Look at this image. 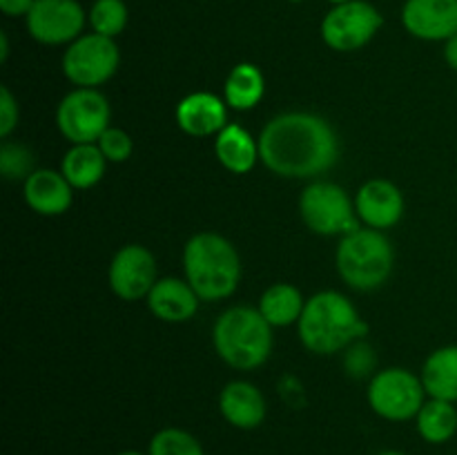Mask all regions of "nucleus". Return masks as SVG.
I'll return each mask as SVG.
<instances>
[{"label":"nucleus","instance_id":"1","mask_svg":"<svg viewBox=\"0 0 457 455\" xmlns=\"http://www.w3.org/2000/svg\"><path fill=\"white\" fill-rule=\"evenodd\" d=\"M259 159L270 172L308 178L326 172L339 156L337 136L321 116L306 112L279 114L262 129Z\"/></svg>","mask_w":457,"mask_h":455},{"label":"nucleus","instance_id":"2","mask_svg":"<svg viewBox=\"0 0 457 455\" xmlns=\"http://www.w3.org/2000/svg\"><path fill=\"white\" fill-rule=\"evenodd\" d=\"M297 324L303 346L320 355L342 351L351 342H357V337H364L369 330L351 299L335 290L312 294Z\"/></svg>","mask_w":457,"mask_h":455},{"label":"nucleus","instance_id":"3","mask_svg":"<svg viewBox=\"0 0 457 455\" xmlns=\"http://www.w3.org/2000/svg\"><path fill=\"white\" fill-rule=\"evenodd\" d=\"M183 268L187 284L204 302L230 297L241 277L235 245L214 232H199L187 241L183 250Z\"/></svg>","mask_w":457,"mask_h":455},{"label":"nucleus","instance_id":"4","mask_svg":"<svg viewBox=\"0 0 457 455\" xmlns=\"http://www.w3.org/2000/svg\"><path fill=\"white\" fill-rule=\"evenodd\" d=\"M219 357L232 368L250 370L262 366L272 351V326L259 308L237 306L223 312L212 330Z\"/></svg>","mask_w":457,"mask_h":455},{"label":"nucleus","instance_id":"5","mask_svg":"<svg viewBox=\"0 0 457 455\" xmlns=\"http://www.w3.org/2000/svg\"><path fill=\"white\" fill-rule=\"evenodd\" d=\"M337 270L353 288H379L393 270L391 241L375 228H357L339 241Z\"/></svg>","mask_w":457,"mask_h":455},{"label":"nucleus","instance_id":"6","mask_svg":"<svg viewBox=\"0 0 457 455\" xmlns=\"http://www.w3.org/2000/svg\"><path fill=\"white\" fill-rule=\"evenodd\" d=\"M302 219L317 235H351L360 228L351 199L335 183H312L299 199Z\"/></svg>","mask_w":457,"mask_h":455},{"label":"nucleus","instance_id":"7","mask_svg":"<svg viewBox=\"0 0 457 455\" xmlns=\"http://www.w3.org/2000/svg\"><path fill=\"white\" fill-rule=\"evenodd\" d=\"M422 379L411 375L404 368H386L373 377L369 386V404L379 418L391 422H406L418 418L420 409L424 406Z\"/></svg>","mask_w":457,"mask_h":455},{"label":"nucleus","instance_id":"8","mask_svg":"<svg viewBox=\"0 0 457 455\" xmlns=\"http://www.w3.org/2000/svg\"><path fill=\"white\" fill-rule=\"evenodd\" d=\"M384 18L366 0H348L335 4L321 21V38L337 52H355L373 40L382 29Z\"/></svg>","mask_w":457,"mask_h":455},{"label":"nucleus","instance_id":"9","mask_svg":"<svg viewBox=\"0 0 457 455\" xmlns=\"http://www.w3.org/2000/svg\"><path fill=\"white\" fill-rule=\"evenodd\" d=\"M119 61L120 54L114 38L92 31L70 43L62 56V71L79 87H96L114 76Z\"/></svg>","mask_w":457,"mask_h":455},{"label":"nucleus","instance_id":"10","mask_svg":"<svg viewBox=\"0 0 457 455\" xmlns=\"http://www.w3.org/2000/svg\"><path fill=\"white\" fill-rule=\"evenodd\" d=\"M56 123L62 136L74 145L96 143L110 128V103L94 87H79L61 101Z\"/></svg>","mask_w":457,"mask_h":455},{"label":"nucleus","instance_id":"11","mask_svg":"<svg viewBox=\"0 0 457 455\" xmlns=\"http://www.w3.org/2000/svg\"><path fill=\"white\" fill-rule=\"evenodd\" d=\"M25 18L29 36L43 45L74 43L85 27L79 0H36Z\"/></svg>","mask_w":457,"mask_h":455},{"label":"nucleus","instance_id":"12","mask_svg":"<svg viewBox=\"0 0 457 455\" xmlns=\"http://www.w3.org/2000/svg\"><path fill=\"white\" fill-rule=\"evenodd\" d=\"M156 261L143 245H125L110 263V285L125 302L147 297L156 284Z\"/></svg>","mask_w":457,"mask_h":455},{"label":"nucleus","instance_id":"13","mask_svg":"<svg viewBox=\"0 0 457 455\" xmlns=\"http://www.w3.org/2000/svg\"><path fill=\"white\" fill-rule=\"evenodd\" d=\"M402 25L422 40H449L457 34V0H406Z\"/></svg>","mask_w":457,"mask_h":455},{"label":"nucleus","instance_id":"14","mask_svg":"<svg viewBox=\"0 0 457 455\" xmlns=\"http://www.w3.org/2000/svg\"><path fill=\"white\" fill-rule=\"evenodd\" d=\"M357 217L369 228L382 230V228L395 226L404 212V199L397 186L384 178H373L364 183L357 192L355 201Z\"/></svg>","mask_w":457,"mask_h":455},{"label":"nucleus","instance_id":"15","mask_svg":"<svg viewBox=\"0 0 457 455\" xmlns=\"http://www.w3.org/2000/svg\"><path fill=\"white\" fill-rule=\"evenodd\" d=\"M219 409L228 424L244 431H253L263 424L268 413L266 397L254 384L250 382H230L219 395Z\"/></svg>","mask_w":457,"mask_h":455},{"label":"nucleus","instance_id":"16","mask_svg":"<svg viewBox=\"0 0 457 455\" xmlns=\"http://www.w3.org/2000/svg\"><path fill=\"white\" fill-rule=\"evenodd\" d=\"M177 123L190 136H212L228 125L226 105L214 94L195 92L179 103Z\"/></svg>","mask_w":457,"mask_h":455},{"label":"nucleus","instance_id":"17","mask_svg":"<svg viewBox=\"0 0 457 455\" xmlns=\"http://www.w3.org/2000/svg\"><path fill=\"white\" fill-rule=\"evenodd\" d=\"M25 201L34 212L45 217H56L70 210L71 183L62 172L36 170L25 178Z\"/></svg>","mask_w":457,"mask_h":455},{"label":"nucleus","instance_id":"18","mask_svg":"<svg viewBox=\"0 0 457 455\" xmlns=\"http://www.w3.org/2000/svg\"><path fill=\"white\" fill-rule=\"evenodd\" d=\"M147 306L163 321H187L199 308V294L187 281L163 277L147 294Z\"/></svg>","mask_w":457,"mask_h":455},{"label":"nucleus","instance_id":"19","mask_svg":"<svg viewBox=\"0 0 457 455\" xmlns=\"http://www.w3.org/2000/svg\"><path fill=\"white\" fill-rule=\"evenodd\" d=\"M214 152H217V159L221 161L223 168L237 174H245L257 163L259 143H254L253 136L241 125L232 123L217 134Z\"/></svg>","mask_w":457,"mask_h":455},{"label":"nucleus","instance_id":"20","mask_svg":"<svg viewBox=\"0 0 457 455\" xmlns=\"http://www.w3.org/2000/svg\"><path fill=\"white\" fill-rule=\"evenodd\" d=\"M422 384L428 397L457 401V346L437 348L428 355L422 368Z\"/></svg>","mask_w":457,"mask_h":455},{"label":"nucleus","instance_id":"21","mask_svg":"<svg viewBox=\"0 0 457 455\" xmlns=\"http://www.w3.org/2000/svg\"><path fill=\"white\" fill-rule=\"evenodd\" d=\"M105 165L107 159L103 156L101 147L94 145V143H79L65 154L61 172L65 174L71 187L85 190V187H92L101 181L103 174H105Z\"/></svg>","mask_w":457,"mask_h":455},{"label":"nucleus","instance_id":"22","mask_svg":"<svg viewBox=\"0 0 457 455\" xmlns=\"http://www.w3.org/2000/svg\"><path fill=\"white\" fill-rule=\"evenodd\" d=\"M418 433L428 444H445L457 433V409L453 401L436 400L424 401L418 413Z\"/></svg>","mask_w":457,"mask_h":455},{"label":"nucleus","instance_id":"23","mask_svg":"<svg viewBox=\"0 0 457 455\" xmlns=\"http://www.w3.org/2000/svg\"><path fill=\"white\" fill-rule=\"evenodd\" d=\"M303 297L295 285L275 284L262 294L259 302V312L266 317L270 326H290L299 321L303 312Z\"/></svg>","mask_w":457,"mask_h":455},{"label":"nucleus","instance_id":"24","mask_svg":"<svg viewBox=\"0 0 457 455\" xmlns=\"http://www.w3.org/2000/svg\"><path fill=\"white\" fill-rule=\"evenodd\" d=\"M263 74L257 65L241 62L230 71L226 80V103L232 110H250L263 96Z\"/></svg>","mask_w":457,"mask_h":455},{"label":"nucleus","instance_id":"25","mask_svg":"<svg viewBox=\"0 0 457 455\" xmlns=\"http://www.w3.org/2000/svg\"><path fill=\"white\" fill-rule=\"evenodd\" d=\"M147 455H205L204 446L183 428H161L150 442Z\"/></svg>","mask_w":457,"mask_h":455},{"label":"nucleus","instance_id":"26","mask_svg":"<svg viewBox=\"0 0 457 455\" xmlns=\"http://www.w3.org/2000/svg\"><path fill=\"white\" fill-rule=\"evenodd\" d=\"M89 25L96 34L114 38L128 25V7L123 0H96L89 9Z\"/></svg>","mask_w":457,"mask_h":455},{"label":"nucleus","instance_id":"27","mask_svg":"<svg viewBox=\"0 0 457 455\" xmlns=\"http://www.w3.org/2000/svg\"><path fill=\"white\" fill-rule=\"evenodd\" d=\"M0 170L4 178H27L34 174V154L21 143H4L0 147Z\"/></svg>","mask_w":457,"mask_h":455},{"label":"nucleus","instance_id":"28","mask_svg":"<svg viewBox=\"0 0 457 455\" xmlns=\"http://www.w3.org/2000/svg\"><path fill=\"white\" fill-rule=\"evenodd\" d=\"M96 145L101 147L103 156L112 163H123L132 156V138H129L128 132L119 128H107L105 132L101 134V138L96 141Z\"/></svg>","mask_w":457,"mask_h":455},{"label":"nucleus","instance_id":"29","mask_svg":"<svg viewBox=\"0 0 457 455\" xmlns=\"http://www.w3.org/2000/svg\"><path fill=\"white\" fill-rule=\"evenodd\" d=\"M346 370L351 377H366V375L373 370V366L378 364V357L375 351L366 342H355L346 352Z\"/></svg>","mask_w":457,"mask_h":455},{"label":"nucleus","instance_id":"30","mask_svg":"<svg viewBox=\"0 0 457 455\" xmlns=\"http://www.w3.org/2000/svg\"><path fill=\"white\" fill-rule=\"evenodd\" d=\"M18 125V103L9 87H0V136L7 138Z\"/></svg>","mask_w":457,"mask_h":455},{"label":"nucleus","instance_id":"31","mask_svg":"<svg viewBox=\"0 0 457 455\" xmlns=\"http://www.w3.org/2000/svg\"><path fill=\"white\" fill-rule=\"evenodd\" d=\"M36 0H0V9L4 16H27Z\"/></svg>","mask_w":457,"mask_h":455},{"label":"nucleus","instance_id":"32","mask_svg":"<svg viewBox=\"0 0 457 455\" xmlns=\"http://www.w3.org/2000/svg\"><path fill=\"white\" fill-rule=\"evenodd\" d=\"M445 58H446V62H449L451 70L457 71V34L453 36V38L446 40V45H445Z\"/></svg>","mask_w":457,"mask_h":455},{"label":"nucleus","instance_id":"33","mask_svg":"<svg viewBox=\"0 0 457 455\" xmlns=\"http://www.w3.org/2000/svg\"><path fill=\"white\" fill-rule=\"evenodd\" d=\"M9 56V38L4 31H0V61H7Z\"/></svg>","mask_w":457,"mask_h":455},{"label":"nucleus","instance_id":"34","mask_svg":"<svg viewBox=\"0 0 457 455\" xmlns=\"http://www.w3.org/2000/svg\"><path fill=\"white\" fill-rule=\"evenodd\" d=\"M116 455H145V453H141V451H120V453Z\"/></svg>","mask_w":457,"mask_h":455},{"label":"nucleus","instance_id":"35","mask_svg":"<svg viewBox=\"0 0 457 455\" xmlns=\"http://www.w3.org/2000/svg\"><path fill=\"white\" fill-rule=\"evenodd\" d=\"M378 455H404V453H402V451H382V453Z\"/></svg>","mask_w":457,"mask_h":455},{"label":"nucleus","instance_id":"36","mask_svg":"<svg viewBox=\"0 0 457 455\" xmlns=\"http://www.w3.org/2000/svg\"><path fill=\"white\" fill-rule=\"evenodd\" d=\"M333 4H342V3H348V0H330Z\"/></svg>","mask_w":457,"mask_h":455},{"label":"nucleus","instance_id":"37","mask_svg":"<svg viewBox=\"0 0 457 455\" xmlns=\"http://www.w3.org/2000/svg\"><path fill=\"white\" fill-rule=\"evenodd\" d=\"M290 3H302V0H290Z\"/></svg>","mask_w":457,"mask_h":455}]
</instances>
